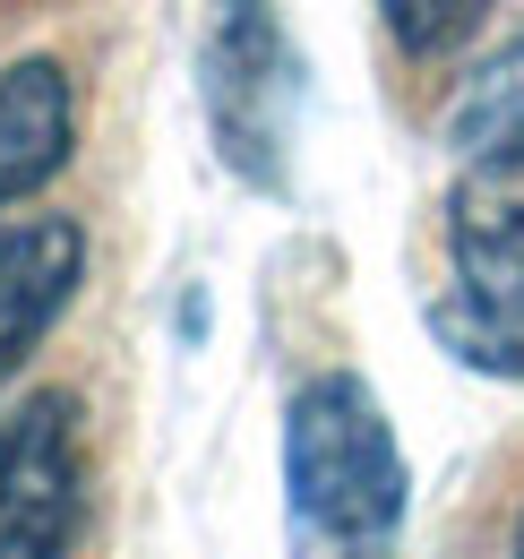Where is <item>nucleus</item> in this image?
Returning <instances> with one entry per match:
<instances>
[{"mask_svg": "<svg viewBox=\"0 0 524 559\" xmlns=\"http://www.w3.org/2000/svg\"><path fill=\"white\" fill-rule=\"evenodd\" d=\"M404 499L388 405L353 370L301 379L284 405V559H395Z\"/></svg>", "mask_w": 524, "mask_h": 559, "instance_id": "obj_1", "label": "nucleus"}, {"mask_svg": "<svg viewBox=\"0 0 524 559\" xmlns=\"http://www.w3.org/2000/svg\"><path fill=\"white\" fill-rule=\"evenodd\" d=\"M430 336L464 370L524 379V155L464 164L448 190V284Z\"/></svg>", "mask_w": 524, "mask_h": 559, "instance_id": "obj_2", "label": "nucleus"}, {"mask_svg": "<svg viewBox=\"0 0 524 559\" xmlns=\"http://www.w3.org/2000/svg\"><path fill=\"white\" fill-rule=\"evenodd\" d=\"M301 44L275 0H206L198 35V104L206 139L224 155L233 181L266 199L293 190V139H301Z\"/></svg>", "mask_w": 524, "mask_h": 559, "instance_id": "obj_3", "label": "nucleus"}, {"mask_svg": "<svg viewBox=\"0 0 524 559\" xmlns=\"http://www.w3.org/2000/svg\"><path fill=\"white\" fill-rule=\"evenodd\" d=\"M86 525V465H78V396L35 388L0 421V559H69Z\"/></svg>", "mask_w": 524, "mask_h": 559, "instance_id": "obj_4", "label": "nucleus"}, {"mask_svg": "<svg viewBox=\"0 0 524 559\" xmlns=\"http://www.w3.org/2000/svg\"><path fill=\"white\" fill-rule=\"evenodd\" d=\"M78 276H86V233L69 215H17L0 233V388L52 336V319L69 310Z\"/></svg>", "mask_w": 524, "mask_h": 559, "instance_id": "obj_5", "label": "nucleus"}, {"mask_svg": "<svg viewBox=\"0 0 524 559\" xmlns=\"http://www.w3.org/2000/svg\"><path fill=\"white\" fill-rule=\"evenodd\" d=\"M69 139H78V95L61 61H9L0 70V207L35 199L44 181H61Z\"/></svg>", "mask_w": 524, "mask_h": 559, "instance_id": "obj_6", "label": "nucleus"}, {"mask_svg": "<svg viewBox=\"0 0 524 559\" xmlns=\"http://www.w3.org/2000/svg\"><path fill=\"white\" fill-rule=\"evenodd\" d=\"M448 146H456L464 164L524 155V26L456 86V104H448Z\"/></svg>", "mask_w": 524, "mask_h": 559, "instance_id": "obj_7", "label": "nucleus"}, {"mask_svg": "<svg viewBox=\"0 0 524 559\" xmlns=\"http://www.w3.org/2000/svg\"><path fill=\"white\" fill-rule=\"evenodd\" d=\"M490 9H499V0H379V17H388L404 61H448L464 35H481Z\"/></svg>", "mask_w": 524, "mask_h": 559, "instance_id": "obj_8", "label": "nucleus"}, {"mask_svg": "<svg viewBox=\"0 0 524 559\" xmlns=\"http://www.w3.org/2000/svg\"><path fill=\"white\" fill-rule=\"evenodd\" d=\"M516 559H524V516H516Z\"/></svg>", "mask_w": 524, "mask_h": 559, "instance_id": "obj_9", "label": "nucleus"}]
</instances>
